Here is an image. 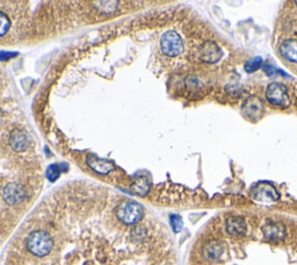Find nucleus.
Instances as JSON below:
<instances>
[{
    "label": "nucleus",
    "instance_id": "1",
    "mask_svg": "<svg viewBox=\"0 0 297 265\" xmlns=\"http://www.w3.org/2000/svg\"><path fill=\"white\" fill-rule=\"evenodd\" d=\"M26 246L32 255L43 257L51 251L54 242H52L50 234L47 233L46 230H35L27 238Z\"/></svg>",
    "mask_w": 297,
    "mask_h": 265
},
{
    "label": "nucleus",
    "instance_id": "2",
    "mask_svg": "<svg viewBox=\"0 0 297 265\" xmlns=\"http://www.w3.org/2000/svg\"><path fill=\"white\" fill-rule=\"evenodd\" d=\"M144 215V210L140 203L134 201H125L116 209V217L125 225H134L140 221Z\"/></svg>",
    "mask_w": 297,
    "mask_h": 265
},
{
    "label": "nucleus",
    "instance_id": "3",
    "mask_svg": "<svg viewBox=\"0 0 297 265\" xmlns=\"http://www.w3.org/2000/svg\"><path fill=\"white\" fill-rule=\"evenodd\" d=\"M160 47L162 52L170 57H176L180 55L182 50H184V43H182L180 35L173 31L166 32L161 36Z\"/></svg>",
    "mask_w": 297,
    "mask_h": 265
},
{
    "label": "nucleus",
    "instance_id": "4",
    "mask_svg": "<svg viewBox=\"0 0 297 265\" xmlns=\"http://www.w3.org/2000/svg\"><path fill=\"white\" fill-rule=\"evenodd\" d=\"M266 98L272 105L279 106V107H287L289 105L287 87L281 83L270 84L266 91Z\"/></svg>",
    "mask_w": 297,
    "mask_h": 265
},
{
    "label": "nucleus",
    "instance_id": "5",
    "mask_svg": "<svg viewBox=\"0 0 297 265\" xmlns=\"http://www.w3.org/2000/svg\"><path fill=\"white\" fill-rule=\"evenodd\" d=\"M251 194L253 199L260 202L270 203L279 200V193L275 187L270 183L265 182L259 183V184L252 187Z\"/></svg>",
    "mask_w": 297,
    "mask_h": 265
},
{
    "label": "nucleus",
    "instance_id": "6",
    "mask_svg": "<svg viewBox=\"0 0 297 265\" xmlns=\"http://www.w3.org/2000/svg\"><path fill=\"white\" fill-rule=\"evenodd\" d=\"M4 200H5L8 205H18V203L22 202L27 197L26 189L18 183H10L5 186L3 192Z\"/></svg>",
    "mask_w": 297,
    "mask_h": 265
},
{
    "label": "nucleus",
    "instance_id": "7",
    "mask_svg": "<svg viewBox=\"0 0 297 265\" xmlns=\"http://www.w3.org/2000/svg\"><path fill=\"white\" fill-rule=\"evenodd\" d=\"M199 56H200V60L202 62L213 64L218 62L222 58L223 51L218 44L213 42V41H207V42L203 43L200 47Z\"/></svg>",
    "mask_w": 297,
    "mask_h": 265
},
{
    "label": "nucleus",
    "instance_id": "8",
    "mask_svg": "<svg viewBox=\"0 0 297 265\" xmlns=\"http://www.w3.org/2000/svg\"><path fill=\"white\" fill-rule=\"evenodd\" d=\"M242 111L247 119L252 121H257L262 116L263 105L257 97H251L243 104Z\"/></svg>",
    "mask_w": 297,
    "mask_h": 265
},
{
    "label": "nucleus",
    "instance_id": "9",
    "mask_svg": "<svg viewBox=\"0 0 297 265\" xmlns=\"http://www.w3.org/2000/svg\"><path fill=\"white\" fill-rule=\"evenodd\" d=\"M262 233L267 240L271 241H280L283 240L286 236V228L279 222H268L263 226Z\"/></svg>",
    "mask_w": 297,
    "mask_h": 265
},
{
    "label": "nucleus",
    "instance_id": "10",
    "mask_svg": "<svg viewBox=\"0 0 297 265\" xmlns=\"http://www.w3.org/2000/svg\"><path fill=\"white\" fill-rule=\"evenodd\" d=\"M28 144H29V140H28L27 134L21 129H14L13 132L10 134V145L14 152L21 153L23 150L27 149Z\"/></svg>",
    "mask_w": 297,
    "mask_h": 265
},
{
    "label": "nucleus",
    "instance_id": "11",
    "mask_svg": "<svg viewBox=\"0 0 297 265\" xmlns=\"http://www.w3.org/2000/svg\"><path fill=\"white\" fill-rule=\"evenodd\" d=\"M226 231L230 235L241 236L246 233V223L241 217H231L226 220Z\"/></svg>",
    "mask_w": 297,
    "mask_h": 265
},
{
    "label": "nucleus",
    "instance_id": "12",
    "mask_svg": "<svg viewBox=\"0 0 297 265\" xmlns=\"http://www.w3.org/2000/svg\"><path fill=\"white\" fill-rule=\"evenodd\" d=\"M87 164L89 165V168L93 169L96 173H100V174H108L111 171L114 170V166L113 164H111V163L93 156V155L87 157Z\"/></svg>",
    "mask_w": 297,
    "mask_h": 265
},
{
    "label": "nucleus",
    "instance_id": "13",
    "mask_svg": "<svg viewBox=\"0 0 297 265\" xmlns=\"http://www.w3.org/2000/svg\"><path fill=\"white\" fill-rule=\"evenodd\" d=\"M280 51H281L284 58L290 61V62L297 63V40L289 39L286 40L280 47Z\"/></svg>",
    "mask_w": 297,
    "mask_h": 265
},
{
    "label": "nucleus",
    "instance_id": "14",
    "mask_svg": "<svg viewBox=\"0 0 297 265\" xmlns=\"http://www.w3.org/2000/svg\"><path fill=\"white\" fill-rule=\"evenodd\" d=\"M223 251H224V247H223L222 242L211 241L205 247V249H203V254H205V257L207 259L214 260L221 257Z\"/></svg>",
    "mask_w": 297,
    "mask_h": 265
},
{
    "label": "nucleus",
    "instance_id": "15",
    "mask_svg": "<svg viewBox=\"0 0 297 265\" xmlns=\"http://www.w3.org/2000/svg\"><path fill=\"white\" fill-rule=\"evenodd\" d=\"M149 190H150V184H149L148 179L144 178V177L137 178L135 183H134L133 186H131L133 192L136 193V194H140V195L148 193Z\"/></svg>",
    "mask_w": 297,
    "mask_h": 265
},
{
    "label": "nucleus",
    "instance_id": "16",
    "mask_svg": "<svg viewBox=\"0 0 297 265\" xmlns=\"http://www.w3.org/2000/svg\"><path fill=\"white\" fill-rule=\"evenodd\" d=\"M11 28V20L8 16L0 11V36H4Z\"/></svg>",
    "mask_w": 297,
    "mask_h": 265
},
{
    "label": "nucleus",
    "instance_id": "17",
    "mask_svg": "<svg viewBox=\"0 0 297 265\" xmlns=\"http://www.w3.org/2000/svg\"><path fill=\"white\" fill-rule=\"evenodd\" d=\"M62 172V166L59 164H52L47 170V177L50 182H55Z\"/></svg>",
    "mask_w": 297,
    "mask_h": 265
},
{
    "label": "nucleus",
    "instance_id": "18",
    "mask_svg": "<svg viewBox=\"0 0 297 265\" xmlns=\"http://www.w3.org/2000/svg\"><path fill=\"white\" fill-rule=\"evenodd\" d=\"M261 64H262L261 57H254V58L250 60L249 62L245 64V71L249 73L257 71L258 69H260V67H261Z\"/></svg>",
    "mask_w": 297,
    "mask_h": 265
},
{
    "label": "nucleus",
    "instance_id": "19",
    "mask_svg": "<svg viewBox=\"0 0 297 265\" xmlns=\"http://www.w3.org/2000/svg\"><path fill=\"white\" fill-rule=\"evenodd\" d=\"M171 226H172L173 230L176 231V233H179L182 229V219L179 217L177 214H173L171 215Z\"/></svg>",
    "mask_w": 297,
    "mask_h": 265
},
{
    "label": "nucleus",
    "instance_id": "20",
    "mask_svg": "<svg viewBox=\"0 0 297 265\" xmlns=\"http://www.w3.org/2000/svg\"><path fill=\"white\" fill-rule=\"evenodd\" d=\"M0 114H2V113H0Z\"/></svg>",
    "mask_w": 297,
    "mask_h": 265
}]
</instances>
